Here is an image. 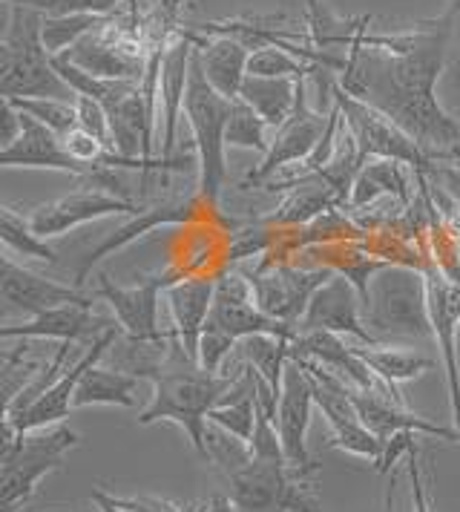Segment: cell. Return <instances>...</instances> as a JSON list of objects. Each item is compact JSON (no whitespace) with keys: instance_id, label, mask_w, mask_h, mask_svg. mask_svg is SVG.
I'll return each instance as SVG.
<instances>
[{"instance_id":"cell-6","label":"cell","mask_w":460,"mask_h":512,"mask_svg":"<svg viewBox=\"0 0 460 512\" xmlns=\"http://www.w3.org/2000/svg\"><path fill=\"white\" fill-rule=\"evenodd\" d=\"M81 443V435L69 426L23 432L15 441H0V510L18 512L38 481L61 469L69 449Z\"/></svg>"},{"instance_id":"cell-9","label":"cell","mask_w":460,"mask_h":512,"mask_svg":"<svg viewBox=\"0 0 460 512\" xmlns=\"http://www.w3.org/2000/svg\"><path fill=\"white\" fill-rule=\"evenodd\" d=\"M325 130H328V116H322V110L311 104L308 78H299L294 113L271 133V147L262 156V164L248 173V182L253 187L268 185L282 167L308 162L314 156V150L320 147Z\"/></svg>"},{"instance_id":"cell-7","label":"cell","mask_w":460,"mask_h":512,"mask_svg":"<svg viewBox=\"0 0 460 512\" xmlns=\"http://www.w3.org/2000/svg\"><path fill=\"white\" fill-rule=\"evenodd\" d=\"M331 101L340 110L351 139L357 141L363 162H368V159H394V162L409 164L414 173L432 170L435 162L420 150V144L403 127H397L386 113H380L368 101L343 90L340 81H334V87H331Z\"/></svg>"},{"instance_id":"cell-14","label":"cell","mask_w":460,"mask_h":512,"mask_svg":"<svg viewBox=\"0 0 460 512\" xmlns=\"http://www.w3.org/2000/svg\"><path fill=\"white\" fill-rule=\"evenodd\" d=\"M144 205L138 202H127V199H118L107 190H75L67 193L61 199H52L44 202L38 208L29 210V225L32 231L38 233L41 239H52V236H64L67 231H75L87 222L95 219H107V216H136L138 210Z\"/></svg>"},{"instance_id":"cell-10","label":"cell","mask_w":460,"mask_h":512,"mask_svg":"<svg viewBox=\"0 0 460 512\" xmlns=\"http://www.w3.org/2000/svg\"><path fill=\"white\" fill-rule=\"evenodd\" d=\"M245 274L251 280L256 305L268 317L294 328L299 326L311 297L334 277L331 268L302 271V268H288V265H274V268L265 265V268H256V271H245Z\"/></svg>"},{"instance_id":"cell-34","label":"cell","mask_w":460,"mask_h":512,"mask_svg":"<svg viewBox=\"0 0 460 512\" xmlns=\"http://www.w3.org/2000/svg\"><path fill=\"white\" fill-rule=\"evenodd\" d=\"M317 70H320L317 64L302 61L279 44L253 49L248 61V75H262V78H311Z\"/></svg>"},{"instance_id":"cell-41","label":"cell","mask_w":460,"mask_h":512,"mask_svg":"<svg viewBox=\"0 0 460 512\" xmlns=\"http://www.w3.org/2000/svg\"><path fill=\"white\" fill-rule=\"evenodd\" d=\"M207 512H236V507H233V501H230V498H222V495H216V498L210 501Z\"/></svg>"},{"instance_id":"cell-21","label":"cell","mask_w":460,"mask_h":512,"mask_svg":"<svg viewBox=\"0 0 460 512\" xmlns=\"http://www.w3.org/2000/svg\"><path fill=\"white\" fill-rule=\"evenodd\" d=\"M23 130L18 141H12L9 147H0V164L3 167H26V170H58L69 173L78 179H90L92 170L87 164L75 162L64 147V139L58 133H52L49 127L38 124L35 118L21 113Z\"/></svg>"},{"instance_id":"cell-22","label":"cell","mask_w":460,"mask_h":512,"mask_svg":"<svg viewBox=\"0 0 460 512\" xmlns=\"http://www.w3.org/2000/svg\"><path fill=\"white\" fill-rule=\"evenodd\" d=\"M213 297H216L213 277H182L164 291V305L173 320V334L187 354V360H193L196 366H199V343L210 320Z\"/></svg>"},{"instance_id":"cell-23","label":"cell","mask_w":460,"mask_h":512,"mask_svg":"<svg viewBox=\"0 0 460 512\" xmlns=\"http://www.w3.org/2000/svg\"><path fill=\"white\" fill-rule=\"evenodd\" d=\"M193 38H196V55H199L207 84L219 95H225L228 101L239 98L242 84L248 78V61H251L253 49L233 35H216L205 41L199 32H193Z\"/></svg>"},{"instance_id":"cell-37","label":"cell","mask_w":460,"mask_h":512,"mask_svg":"<svg viewBox=\"0 0 460 512\" xmlns=\"http://www.w3.org/2000/svg\"><path fill=\"white\" fill-rule=\"evenodd\" d=\"M236 346H239V340H233L228 331L207 323L202 331V343H199V366L210 374H222V366Z\"/></svg>"},{"instance_id":"cell-8","label":"cell","mask_w":460,"mask_h":512,"mask_svg":"<svg viewBox=\"0 0 460 512\" xmlns=\"http://www.w3.org/2000/svg\"><path fill=\"white\" fill-rule=\"evenodd\" d=\"M176 280H182V277H176L170 271H161V274H153V277H144L136 285H118L107 274H101L92 297L104 300L113 308L115 320H118V326L124 331V337L141 340V343H164V340H170L176 334L173 331L170 334L161 331L159 303L161 297H164V291Z\"/></svg>"},{"instance_id":"cell-35","label":"cell","mask_w":460,"mask_h":512,"mask_svg":"<svg viewBox=\"0 0 460 512\" xmlns=\"http://www.w3.org/2000/svg\"><path fill=\"white\" fill-rule=\"evenodd\" d=\"M3 98H9L21 113H26L29 118H35L38 124L49 127L61 139L78 127L75 101H64V98H12V95H3Z\"/></svg>"},{"instance_id":"cell-42","label":"cell","mask_w":460,"mask_h":512,"mask_svg":"<svg viewBox=\"0 0 460 512\" xmlns=\"http://www.w3.org/2000/svg\"><path fill=\"white\" fill-rule=\"evenodd\" d=\"M136 3H144V6H153V3H164V0H136Z\"/></svg>"},{"instance_id":"cell-1","label":"cell","mask_w":460,"mask_h":512,"mask_svg":"<svg viewBox=\"0 0 460 512\" xmlns=\"http://www.w3.org/2000/svg\"><path fill=\"white\" fill-rule=\"evenodd\" d=\"M460 26V0L409 32L371 35L345 49L340 87L403 127L435 164H460V121L437 101V78Z\"/></svg>"},{"instance_id":"cell-25","label":"cell","mask_w":460,"mask_h":512,"mask_svg":"<svg viewBox=\"0 0 460 512\" xmlns=\"http://www.w3.org/2000/svg\"><path fill=\"white\" fill-rule=\"evenodd\" d=\"M141 377L124 372V369H101L98 363L81 374L78 389H75V409L84 406H136V392Z\"/></svg>"},{"instance_id":"cell-28","label":"cell","mask_w":460,"mask_h":512,"mask_svg":"<svg viewBox=\"0 0 460 512\" xmlns=\"http://www.w3.org/2000/svg\"><path fill=\"white\" fill-rule=\"evenodd\" d=\"M288 190L291 193L285 196V202L271 216L274 225H305V222L317 219L320 213H328L340 205L337 193L320 179H305V182L288 187Z\"/></svg>"},{"instance_id":"cell-29","label":"cell","mask_w":460,"mask_h":512,"mask_svg":"<svg viewBox=\"0 0 460 512\" xmlns=\"http://www.w3.org/2000/svg\"><path fill=\"white\" fill-rule=\"evenodd\" d=\"M207 420L228 429L230 435L251 443L253 429H256V389H253V374L248 366L239 377V383L230 389V395L207 415Z\"/></svg>"},{"instance_id":"cell-27","label":"cell","mask_w":460,"mask_h":512,"mask_svg":"<svg viewBox=\"0 0 460 512\" xmlns=\"http://www.w3.org/2000/svg\"><path fill=\"white\" fill-rule=\"evenodd\" d=\"M357 354L363 357V363L383 383H389L391 389H397L400 383H409V380L423 377L435 366L423 354H414V351L400 349V346H386V343H380V346H360L357 343Z\"/></svg>"},{"instance_id":"cell-12","label":"cell","mask_w":460,"mask_h":512,"mask_svg":"<svg viewBox=\"0 0 460 512\" xmlns=\"http://www.w3.org/2000/svg\"><path fill=\"white\" fill-rule=\"evenodd\" d=\"M314 380L299 360H288L282 377V395L276 409V432L288 464L302 472H317V464L308 455V426L314 415Z\"/></svg>"},{"instance_id":"cell-38","label":"cell","mask_w":460,"mask_h":512,"mask_svg":"<svg viewBox=\"0 0 460 512\" xmlns=\"http://www.w3.org/2000/svg\"><path fill=\"white\" fill-rule=\"evenodd\" d=\"M75 110H78V127L92 133L98 141H104L107 147H113V133H110V116L107 107L95 98L75 95Z\"/></svg>"},{"instance_id":"cell-39","label":"cell","mask_w":460,"mask_h":512,"mask_svg":"<svg viewBox=\"0 0 460 512\" xmlns=\"http://www.w3.org/2000/svg\"><path fill=\"white\" fill-rule=\"evenodd\" d=\"M268 248V233L265 231H242L236 236V242L230 245L228 259L236 262V259H248V256L262 254Z\"/></svg>"},{"instance_id":"cell-33","label":"cell","mask_w":460,"mask_h":512,"mask_svg":"<svg viewBox=\"0 0 460 512\" xmlns=\"http://www.w3.org/2000/svg\"><path fill=\"white\" fill-rule=\"evenodd\" d=\"M104 26V15H44V47L46 52L64 55L78 41L98 32Z\"/></svg>"},{"instance_id":"cell-11","label":"cell","mask_w":460,"mask_h":512,"mask_svg":"<svg viewBox=\"0 0 460 512\" xmlns=\"http://www.w3.org/2000/svg\"><path fill=\"white\" fill-rule=\"evenodd\" d=\"M199 202H205V199L199 196V190H190V193H173V196H164V199L153 202V205H144L136 216H130L127 225H121V228L110 233L107 239H101L90 254L81 259V265H78V271H75V288H81V285L87 282L90 271L104 259V256H113L115 251L133 245V242L141 239L144 233L164 228V225H187V222H193V219L199 216V210H196Z\"/></svg>"},{"instance_id":"cell-40","label":"cell","mask_w":460,"mask_h":512,"mask_svg":"<svg viewBox=\"0 0 460 512\" xmlns=\"http://www.w3.org/2000/svg\"><path fill=\"white\" fill-rule=\"evenodd\" d=\"M21 110L9 101V98H3L0 101V121H3V147H9L12 141H18V136H21L23 130V121H21Z\"/></svg>"},{"instance_id":"cell-15","label":"cell","mask_w":460,"mask_h":512,"mask_svg":"<svg viewBox=\"0 0 460 512\" xmlns=\"http://www.w3.org/2000/svg\"><path fill=\"white\" fill-rule=\"evenodd\" d=\"M297 331H331L340 337H354L360 346H380L363 317V294L343 274H334L311 297Z\"/></svg>"},{"instance_id":"cell-18","label":"cell","mask_w":460,"mask_h":512,"mask_svg":"<svg viewBox=\"0 0 460 512\" xmlns=\"http://www.w3.org/2000/svg\"><path fill=\"white\" fill-rule=\"evenodd\" d=\"M196 38L193 32H179L161 55L159 72V127H161V159H173L176 133L184 118V98L190 87V64H193Z\"/></svg>"},{"instance_id":"cell-24","label":"cell","mask_w":460,"mask_h":512,"mask_svg":"<svg viewBox=\"0 0 460 512\" xmlns=\"http://www.w3.org/2000/svg\"><path fill=\"white\" fill-rule=\"evenodd\" d=\"M380 196H391L400 205L412 202V179H409V164L394 162V159H368L360 167L348 208H366L377 202Z\"/></svg>"},{"instance_id":"cell-31","label":"cell","mask_w":460,"mask_h":512,"mask_svg":"<svg viewBox=\"0 0 460 512\" xmlns=\"http://www.w3.org/2000/svg\"><path fill=\"white\" fill-rule=\"evenodd\" d=\"M0 239H3V245H6L9 254H18L23 259H38V262H49V265L58 262V254L46 245V239H41L38 233L32 231L29 219L15 208H9V205L0 208Z\"/></svg>"},{"instance_id":"cell-5","label":"cell","mask_w":460,"mask_h":512,"mask_svg":"<svg viewBox=\"0 0 460 512\" xmlns=\"http://www.w3.org/2000/svg\"><path fill=\"white\" fill-rule=\"evenodd\" d=\"M368 331L386 340H420L432 334L426 274L406 265H386L368 280L363 294Z\"/></svg>"},{"instance_id":"cell-3","label":"cell","mask_w":460,"mask_h":512,"mask_svg":"<svg viewBox=\"0 0 460 512\" xmlns=\"http://www.w3.org/2000/svg\"><path fill=\"white\" fill-rule=\"evenodd\" d=\"M0 93L12 98H64L75 93L52 67L44 47V12L6 3V26L0 41Z\"/></svg>"},{"instance_id":"cell-19","label":"cell","mask_w":460,"mask_h":512,"mask_svg":"<svg viewBox=\"0 0 460 512\" xmlns=\"http://www.w3.org/2000/svg\"><path fill=\"white\" fill-rule=\"evenodd\" d=\"M64 58L95 78H110V81H141L147 70V55L141 44L121 38L118 32L113 35V29L104 26L67 49Z\"/></svg>"},{"instance_id":"cell-17","label":"cell","mask_w":460,"mask_h":512,"mask_svg":"<svg viewBox=\"0 0 460 512\" xmlns=\"http://www.w3.org/2000/svg\"><path fill=\"white\" fill-rule=\"evenodd\" d=\"M118 337H121V328H110L107 334H101L78 363L67 366L52 386H46L44 395L38 397V400L23 412L21 418L3 420V426H12L15 432H21L23 435V432H35V429H46V426H52V423H61V420L67 418L69 412L75 409L72 400H75V389H78L81 374L87 372L90 366H95L101 357H107Z\"/></svg>"},{"instance_id":"cell-36","label":"cell","mask_w":460,"mask_h":512,"mask_svg":"<svg viewBox=\"0 0 460 512\" xmlns=\"http://www.w3.org/2000/svg\"><path fill=\"white\" fill-rule=\"evenodd\" d=\"M38 9L44 15H110L121 0H3Z\"/></svg>"},{"instance_id":"cell-16","label":"cell","mask_w":460,"mask_h":512,"mask_svg":"<svg viewBox=\"0 0 460 512\" xmlns=\"http://www.w3.org/2000/svg\"><path fill=\"white\" fill-rule=\"evenodd\" d=\"M0 297L6 303V311H21L26 317L44 314L49 308L61 305H92V294H84L75 285L46 280L41 274L18 265L6 254L0 259Z\"/></svg>"},{"instance_id":"cell-26","label":"cell","mask_w":460,"mask_h":512,"mask_svg":"<svg viewBox=\"0 0 460 512\" xmlns=\"http://www.w3.org/2000/svg\"><path fill=\"white\" fill-rule=\"evenodd\" d=\"M299 78H262V75H248L242 84L239 98L251 104L259 116L276 130L285 118L294 113L297 104Z\"/></svg>"},{"instance_id":"cell-4","label":"cell","mask_w":460,"mask_h":512,"mask_svg":"<svg viewBox=\"0 0 460 512\" xmlns=\"http://www.w3.org/2000/svg\"><path fill=\"white\" fill-rule=\"evenodd\" d=\"M228 118L230 101L207 84L199 55L193 49L190 87L184 98V121L190 127L193 150H196V190L210 208L219 205V196L228 179V141H225Z\"/></svg>"},{"instance_id":"cell-13","label":"cell","mask_w":460,"mask_h":512,"mask_svg":"<svg viewBox=\"0 0 460 512\" xmlns=\"http://www.w3.org/2000/svg\"><path fill=\"white\" fill-rule=\"evenodd\" d=\"M426 297H429L432 337L437 340L440 360H443V372H446L449 409H452L455 429H460V280L446 277L443 271H426Z\"/></svg>"},{"instance_id":"cell-20","label":"cell","mask_w":460,"mask_h":512,"mask_svg":"<svg viewBox=\"0 0 460 512\" xmlns=\"http://www.w3.org/2000/svg\"><path fill=\"white\" fill-rule=\"evenodd\" d=\"M110 328H121L118 320L98 317L92 305H61V308H49L44 314H35L18 326H0V337L6 343L9 340H61V343L90 340L95 343Z\"/></svg>"},{"instance_id":"cell-2","label":"cell","mask_w":460,"mask_h":512,"mask_svg":"<svg viewBox=\"0 0 460 512\" xmlns=\"http://www.w3.org/2000/svg\"><path fill=\"white\" fill-rule=\"evenodd\" d=\"M245 366L233 374H210L193 360H187L182 346H176L167 366L153 374V395L147 409L138 415L141 426L170 420L187 435L190 446L207 461V415L230 395V389L239 383Z\"/></svg>"},{"instance_id":"cell-30","label":"cell","mask_w":460,"mask_h":512,"mask_svg":"<svg viewBox=\"0 0 460 512\" xmlns=\"http://www.w3.org/2000/svg\"><path fill=\"white\" fill-rule=\"evenodd\" d=\"M291 343L294 340L274 337V334H253L239 343L245 366H251L276 395H282V377H285V366L291 360Z\"/></svg>"},{"instance_id":"cell-32","label":"cell","mask_w":460,"mask_h":512,"mask_svg":"<svg viewBox=\"0 0 460 512\" xmlns=\"http://www.w3.org/2000/svg\"><path fill=\"white\" fill-rule=\"evenodd\" d=\"M271 124L253 110L251 104H245L242 98L230 101V118L225 141L230 150H256V153H268L271 147Z\"/></svg>"}]
</instances>
